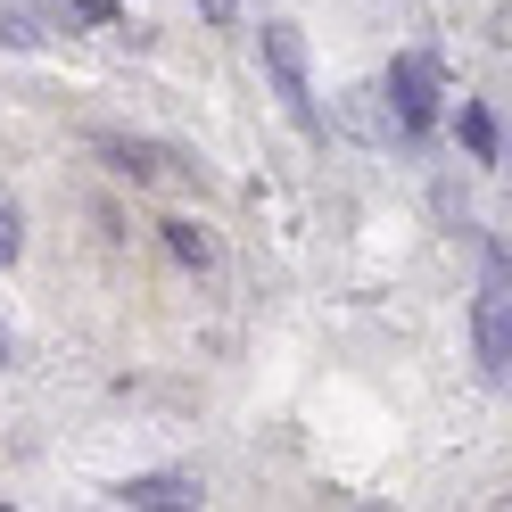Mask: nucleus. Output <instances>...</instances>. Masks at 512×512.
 Segmentation results:
<instances>
[{
	"label": "nucleus",
	"mask_w": 512,
	"mask_h": 512,
	"mask_svg": "<svg viewBox=\"0 0 512 512\" xmlns=\"http://www.w3.org/2000/svg\"><path fill=\"white\" fill-rule=\"evenodd\" d=\"M265 67H273L281 108H290L306 133H323V108H314V75H306V42H298V25H290V17H273V25H265Z\"/></svg>",
	"instance_id": "nucleus-1"
},
{
	"label": "nucleus",
	"mask_w": 512,
	"mask_h": 512,
	"mask_svg": "<svg viewBox=\"0 0 512 512\" xmlns=\"http://www.w3.org/2000/svg\"><path fill=\"white\" fill-rule=\"evenodd\" d=\"M108 157H116L133 182H157V174H166V166H157V149H133V141H108Z\"/></svg>",
	"instance_id": "nucleus-5"
},
{
	"label": "nucleus",
	"mask_w": 512,
	"mask_h": 512,
	"mask_svg": "<svg viewBox=\"0 0 512 512\" xmlns=\"http://www.w3.org/2000/svg\"><path fill=\"white\" fill-rule=\"evenodd\" d=\"M17 248H25V223H17L9 199H0V265H17Z\"/></svg>",
	"instance_id": "nucleus-8"
},
{
	"label": "nucleus",
	"mask_w": 512,
	"mask_h": 512,
	"mask_svg": "<svg viewBox=\"0 0 512 512\" xmlns=\"http://www.w3.org/2000/svg\"><path fill=\"white\" fill-rule=\"evenodd\" d=\"M199 17H207V25H232V17H240V0H199Z\"/></svg>",
	"instance_id": "nucleus-9"
},
{
	"label": "nucleus",
	"mask_w": 512,
	"mask_h": 512,
	"mask_svg": "<svg viewBox=\"0 0 512 512\" xmlns=\"http://www.w3.org/2000/svg\"><path fill=\"white\" fill-rule=\"evenodd\" d=\"M471 331H479V364H488L496 380L512 372V265L488 248V281H479V314H471Z\"/></svg>",
	"instance_id": "nucleus-2"
},
{
	"label": "nucleus",
	"mask_w": 512,
	"mask_h": 512,
	"mask_svg": "<svg viewBox=\"0 0 512 512\" xmlns=\"http://www.w3.org/2000/svg\"><path fill=\"white\" fill-rule=\"evenodd\" d=\"M463 141H471L479 157H496V124H488V108H463Z\"/></svg>",
	"instance_id": "nucleus-7"
},
{
	"label": "nucleus",
	"mask_w": 512,
	"mask_h": 512,
	"mask_svg": "<svg viewBox=\"0 0 512 512\" xmlns=\"http://www.w3.org/2000/svg\"><path fill=\"white\" fill-rule=\"evenodd\" d=\"M389 116H397V133H430L438 124V67L422 50L389 67Z\"/></svg>",
	"instance_id": "nucleus-3"
},
{
	"label": "nucleus",
	"mask_w": 512,
	"mask_h": 512,
	"mask_svg": "<svg viewBox=\"0 0 512 512\" xmlns=\"http://www.w3.org/2000/svg\"><path fill=\"white\" fill-rule=\"evenodd\" d=\"M0 356H9V339H0Z\"/></svg>",
	"instance_id": "nucleus-11"
},
{
	"label": "nucleus",
	"mask_w": 512,
	"mask_h": 512,
	"mask_svg": "<svg viewBox=\"0 0 512 512\" xmlns=\"http://www.w3.org/2000/svg\"><path fill=\"white\" fill-rule=\"evenodd\" d=\"M166 240H174V256H182V265H207V240H199V223H166Z\"/></svg>",
	"instance_id": "nucleus-6"
},
{
	"label": "nucleus",
	"mask_w": 512,
	"mask_h": 512,
	"mask_svg": "<svg viewBox=\"0 0 512 512\" xmlns=\"http://www.w3.org/2000/svg\"><path fill=\"white\" fill-rule=\"evenodd\" d=\"M116 504L124 512H190L199 504V479H124Z\"/></svg>",
	"instance_id": "nucleus-4"
},
{
	"label": "nucleus",
	"mask_w": 512,
	"mask_h": 512,
	"mask_svg": "<svg viewBox=\"0 0 512 512\" xmlns=\"http://www.w3.org/2000/svg\"><path fill=\"white\" fill-rule=\"evenodd\" d=\"M75 9H83L91 25H116V0H75Z\"/></svg>",
	"instance_id": "nucleus-10"
}]
</instances>
